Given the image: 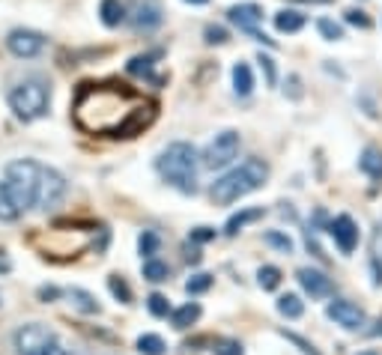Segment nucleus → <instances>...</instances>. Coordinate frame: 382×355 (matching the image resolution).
Returning <instances> with one entry per match:
<instances>
[{
    "label": "nucleus",
    "instance_id": "8",
    "mask_svg": "<svg viewBox=\"0 0 382 355\" xmlns=\"http://www.w3.org/2000/svg\"><path fill=\"white\" fill-rule=\"evenodd\" d=\"M66 194V179H63L54 168H42V179H39V197H36V206L51 212L54 206Z\"/></svg>",
    "mask_w": 382,
    "mask_h": 355
},
{
    "label": "nucleus",
    "instance_id": "40",
    "mask_svg": "<svg viewBox=\"0 0 382 355\" xmlns=\"http://www.w3.org/2000/svg\"><path fill=\"white\" fill-rule=\"evenodd\" d=\"M287 84H290V96H293V99L302 96V90H299V87H302V81H299V75H290Z\"/></svg>",
    "mask_w": 382,
    "mask_h": 355
},
{
    "label": "nucleus",
    "instance_id": "43",
    "mask_svg": "<svg viewBox=\"0 0 382 355\" xmlns=\"http://www.w3.org/2000/svg\"><path fill=\"white\" fill-rule=\"evenodd\" d=\"M370 334H376V338H382V320L376 323V329H374V332H370Z\"/></svg>",
    "mask_w": 382,
    "mask_h": 355
},
{
    "label": "nucleus",
    "instance_id": "15",
    "mask_svg": "<svg viewBox=\"0 0 382 355\" xmlns=\"http://www.w3.org/2000/svg\"><path fill=\"white\" fill-rule=\"evenodd\" d=\"M99 15H102L105 27H120L125 21V3H123V0H102Z\"/></svg>",
    "mask_w": 382,
    "mask_h": 355
},
{
    "label": "nucleus",
    "instance_id": "19",
    "mask_svg": "<svg viewBox=\"0 0 382 355\" xmlns=\"http://www.w3.org/2000/svg\"><path fill=\"white\" fill-rule=\"evenodd\" d=\"M233 90H236V96H251L254 75H251L248 63H236V66H233Z\"/></svg>",
    "mask_w": 382,
    "mask_h": 355
},
{
    "label": "nucleus",
    "instance_id": "24",
    "mask_svg": "<svg viewBox=\"0 0 382 355\" xmlns=\"http://www.w3.org/2000/svg\"><path fill=\"white\" fill-rule=\"evenodd\" d=\"M168 275H170L168 263H161L156 257H150L147 263H143V278L152 281V284H161V281H168Z\"/></svg>",
    "mask_w": 382,
    "mask_h": 355
},
{
    "label": "nucleus",
    "instance_id": "38",
    "mask_svg": "<svg viewBox=\"0 0 382 355\" xmlns=\"http://www.w3.org/2000/svg\"><path fill=\"white\" fill-rule=\"evenodd\" d=\"M209 239H215L212 227H194V230H191V242H209Z\"/></svg>",
    "mask_w": 382,
    "mask_h": 355
},
{
    "label": "nucleus",
    "instance_id": "25",
    "mask_svg": "<svg viewBox=\"0 0 382 355\" xmlns=\"http://www.w3.org/2000/svg\"><path fill=\"white\" fill-rule=\"evenodd\" d=\"M138 349L143 352V355H165V341L159 338V334H141L138 338Z\"/></svg>",
    "mask_w": 382,
    "mask_h": 355
},
{
    "label": "nucleus",
    "instance_id": "41",
    "mask_svg": "<svg viewBox=\"0 0 382 355\" xmlns=\"http://www.w3.org/2000/svg\"><path fill=\"white\" fill-rule=\"evenodd\" d=\"M42 355H69V349H66V347H60V343H57V341H54V343H51V347H48V349H45Z\"/></svg>",
    "mask_w": 382,
    "mask_h": 355
},
{
    "label": "nucleus",
    "instance_id": "27",
    "mask_svg": "<svg viewBox=\"0 0 382 355\" xmlns=\"http://www.w3.org/2000/svg\"><path fill=\"white\" fill-rule=\"evenodd\" d=\"M257 281H260L263 290H278V284H281V269L278 266H263L257 272Z\"/></svg>",
    "mask_w": 382,
    "mask_h": 355
},
{
    "label": "nucleus",
    "instance_id": "44",
    "mask_svg": "<svg viewBox=\"0 0 382 355\" xmlns=\"http://www.w3.org/2000/svg\"><path fill=\"white\" fill-rule=\"evenodd\" d=\"M185 3H191V6H203V3H209V0H185Z\"/></svg>",
    "mask_w": 382,
    "mask_h": 355
},
{
    "label": "nucleus",
    "instance_id": "39",
    "mask_svg": "<svg viewBox=\"0 0 382 355\" xmlns=\"http://www.w3.org/2000/svg\"><path fill=\"white\" fill-rule=\"evenodd\" d=\"M370 254H374V260H382V224L374 230V239H370Z\"/></svg>",
    "mask_w": 382,
    "mask_h": 355
},
{
    "label": "nucleus",
    "instance_id": "28",
    "mask_svg": "<svg viewBox=\"0 0 382 355\" xmlns=\"http://www.w3.org/2000/svg\"><path fill=\"white\" fill-rule=\"evenodd\" d=\"M138 248H141V257H152V254L159 251V233L156 230H143L141 239H138Z\"/></svg>",
    "mask_w": 382,
    "mask_h": 355
},
{
    "label": "nucleus",
    "instance_id": "36",
    "mask_svg": "<svg viewBox=\"0 0 382 355\" xmlns=\"http://www.w3.org/2000/svg\"><path fill=\"white\" fill-rule=\"evenodd\" d=\"M343 18H347V24H356V27H370V18H368V12H361V9H347L343 12Z\"/></svg>",
    "mask_w": 382,
    "mask_h": 355
},
{
    "label": "nucleus",
    "instance_id": "3",
    "mask_svg": "<svg viewBox=\"0 0 382 355\" xmlns=\"http://www.w3.org/2000/svg\"><path fill=\"white\" fill-rule=\"evenodd\" d=\"M39 179H42V168L30 159H18L6 165L3 182H0V197L9 200L18 212L36 206V197H39Z\"/></svg>",
    "mask_w": 382,
    "mask_h": 355
},
{
    "label": "nucleus",
    "instance_id": "22",
    "mask_svg": "<svg viewBox=\"0 0 382 355\" xmlns=\"http://www.w3.org/2000/svg\"><path fill=\"white\" fill-rule=\"evenodd\" d=\"M69 298H72V305H75L81 314H99V302L87 293V290H78V287L69 290Z\"/></svg>",
    "mask_w": 382,
    "mask_h": 355
},
{
    "label": "nucleus",
    "instance_id": "14",
    "mask_svg": "<svg viewBox=\"0 0 382 355\" xmlns=\"http://www.w3.org/2000/svg\"><path fill=\"white\" fill-rule=\"evenodd\" d=\"M332 236H334V242H338V248L343 251V254H352L356 251V245H359V227H356V221H352L350 215H338L332 221Z\"/></svg>",
    "mask_w": 382,
    "mask_h": 355
},
{
    "label": "nucleus",
    "instance_id": "35",
    "mask_svg": "<svg viewBox=\"0 0 382 355\" xmlns=\"http://www.w3.org/2000/svg\"><path fill=\"white\" fill-rule=\"evenodd\" d=\"M215 355H245L239 341H215Z\"/></svg>",
    "mask_w": 382,
    "mask_h": 355
},
{
    "label": "nucleus",
    "instance_id": "34",
    "mask_svg": "<svg viewBox=\"0 0 382 355\" xmlns=\"http://www.w3.org/2000/svg\"><path fill=\"white\" fill-rule=\"evenodd\" d=\"M203 36H206V42H209V45H224L227 39H230L221 24H209L206 30H203Z\"/></svg>",
    "mask_w": 382,
    "mask_h": 355
},
{
    "label": "nucleus",
    "instance_id": "30",
    "mask_svg": "<svg viewBox=\"0 0 382 355\" xmlns=\"http://www.w3.org/2000/svg\"><path fill=\"white\" fill-rule=\"evenodd\" d=\"M108 287H111V293H114L117 298H120L123 305H129V302H132V290H129V284H125V281H123L120 275H111V278H108Z\"/></svg>",
    "mask_w": 382,
    "mask_h": 355
},
{
    "label": "nucleus",
    "instance_id": "26",
    "mask_svg": "<svg viewBox=\"0 0 382 355\" xmlns=\"http://www.w3.org/2000/svg\"><path fill=\"white\" fill-rule=\"evenodd\" d=\"M316 30H320L323 39H329V42L343 39V27L338 21H332V18H320V21H316Z\"/></svg>",
    "mask_w": 382,
    "mask_h": 355
},
{
    "label": "nucleus",
    "instance_id": "32",
    "mask_svg": "<svg viewBox=\"0 0 382 355\" xmlns=\"http://www.w3.org/2000/svg\"><path fill=\"white\" fill-rule=\"evenodd\" d=\"M209 287H212V275H194V278H188V281H185V290H188L191 296L206 293Z\"/></svg>",
    "mask_w": 382,
    "mask_h": 355
},
{
    "label": "nucleus",
    "instance_id": "20",
    "mask_svg": "<svg viewBox=\"0 0 382 355\" xmlns=\"http://www.w3.org/2000/svg\"><path fill=\"white\" fill-rule=\"evenodd\" d=\"M278 311H281V316H287V320H299V316L305 314V302L296 293H287L278 298Z\"/></svg>",
    "mask_w": 382,
    "mask_h": 355
},
{
    "label": "nucleus",
    "instance_id": "6",
    "mask_svg": "<svg viewBox=\"0 0 382 355\" xmlns=\"http://www.w3.org/2000/svg\"><path fill=\"white\" fill-rule=\"evenodd\" d=\"M239 143H242V138H239V132H233V129H224L221 134H215V141L203 150V168L206 170L227 168L239 156Z\"/></svg>",
    "mask_w": 382,
    "mask_h": 355
},
{
    "label": "nucleus",
    "instance_id": "18",
    "mask_svg": "<svg viewBox=\"0 0 382 355\" xmlns=\"http://www.w3.org/2000/svg\"><path fill=\"white\" fill-rule=\"evenodd\" d=\"M200 320V305L197 302H188L183 307H177L174 314H170V323H174V329H191Z\"/></svg>",
    "mask_w": 382,
    "mask_h": 355
},
{
    "label": "nucleus",
    "instance_id": "37",
    "mask_svg": "<svg viewBox=\"0 0 382 355\" xmlns=\"http://www.w3.org/2000/svg\"><path fill=\"white\" fill-rule=\"evenodd\" d=\"M284 338H287L290 343H296V347L302 349L305 355H320V352H316V349H314V347H311V343H308L305 338H299V334H287V332H284Z\"/></svg>",
    "mask_w": 382,
    "mask_h": 355
},
{
    "label": "nucleus",
    "instance_id": "9",
    "mask_svg": "<svg viewBox=\"0 0 382 355\" xmlns=\"http://www.w3.org/2000/svg\"><path fill=\"white\" fill-rule=\"evenodd\" d=\"M132 27L138 33H150L156 30V27H161V21H165V12H161V3L159 0H134L132 3V15H129Z\"/></svg>",
    "mask_w": 382,
    "mask_h": 355
},
{
    "label": "nucleus",
    "instance_id": "21",
    "mask_svg": "<svg viewBox=\"0 0 382 355\" xmlns=\"http://www.w3.org/2000/svg\"><path fill=\"white\" fill-rule=\"evenodd\" d=\"M257 218H263V209H245V212H239V215H233L230 221H227V227H224V233L227 236H236L242 230L245 224H251V221H257Z\"/></svg>",
    "mask_w": 382,
    "mask_h": 355
},
{
    "label": "nucleus",
    "instance_id": "2",
    "mask_svg": "<svg viewBox=\"0 0 382 355\" xmlns=\"http://www.w3.org/2000/svg\"><path fill=\"white\" fill-rule=\"evenodd\" d=\"M266 179H269V165L263 159H248V161H242L239 168H233V170H227V174L221 179H215L212 182V203L218 206H227V203H236L239 197L245 194H251V191H257L266 185Z\"/></svg>",
    "mask_w": 382,
    "mask_h": 355
},
{
    "label": "nucleus",
    "instance_id": "11",
    "mask_svg": "<svg viewBox=\"0 0 382 355\" xmlns=\"http://www.w3.org/2000/svg\"><path fill=\"white\" fill-rule=\"evenodd\" d=\"M325 314H329V320H334V323L341 325V329H347V332H359L361 325L368 323L365 311H361L359 305L347 302V298H334V302L325 307Z\"/></svg>",
    "mask_w": 382,
    "mask_h": 355
},
{
    "label": "nucleus",
    "instance_id": "33",
    "mask_svg": "<svg viewBox=\"0 0 382 355\" xmlns=\"http://www.w3.org/2000/svg\"><path fill=\"white\" fill-rule=\"evenodd\" d=\"M257 63H260V69L266 72V84L269 87H275L278 84V72H275V60L269 57V54H257Z\"/></svg>",
    "mask_w": 382,
    "mask_h": 355
},
{
    "label": "nucleus",
    "instance_id": "31",
    "mask_svg": "<svg viewBox=\"0 0 382 355\" xmlns=\"http://www.w3.org/2000/svg\"><path fill=\"white\" fill-rule=\"evenodd\" d=\"M147 307H150L152 316H168V314H170V305H168V298L161 296V293H152V296L147 298Z\"/></svg>",
    "mask_w": 382,
    "mask_h": 355
},
{
    "label": "nucleus",
    "instance_id": "4",
    "mask_svg": "<svg viewBox=\"0 0 382 355\" xmlns=\"http://www.w3.org/2000/svg\"><path fill=\"white\" fill-rule=\"evenodd\" d=\"M159 174L165 176L177 191L183 194H194L197 191V150L185 141H177L156 159Z\"/></svg>",
    "mask_w": 382,
    "mask_h": 355
},
{
    "label": "nucleus",
    "instance_id": "29",
    "mask_svg": "<svg viewBox=\"0 0 382 355\" xmlns=\"http://www.w3.org/2000/svg\"><path fill=\"white\" fill-rule=\"evenodd\" d=\"M263 239H266L272 248H278L281 254H293V239H290V236H284V233H278V230H269L266 236H263Z\"/></svg>",
    "mask_w": 382,
    "mask_h": 355
},
{
    "label": "nucleus",
    "instance_id": "12",
    "mask_svg": "<svg viewBox=\"0 0 382 355\" xmlns=\"http://www.w3.org/2000/svg\"><path fill=\"white\" fill-rule=\"evenodd\" d=\"M296 278H299V284L305 287V293L311 296V298H329L334 293V287H332V278H325L320 269H299L296 272Z\"/></svg>",
    "mask_w": 382,
    "mask_h": 355
},
{
    "label": "nucleus",
    "instance_id": "5",
    "mask_svg": "<svg viewBox=\"0 0 382 355\" xmlns=\"http://www.w3.org/2000/svg\"><path fill=\"white\" fill-rule=\"evenodd\" d=\"M48 105H51V84L45 78H24L21 84H15L9 90V108L24 123L45 116L48 114Z\"/></svg>",
    "mask_w": 382,
    "mask_h": 355
},
{
    "label": "nucleus",
    "instance_id": "1",
    "mask_svg": "<svg viewBox=\"0 0 382 355\" xmlns=\"http://www.w3.org/2000/svg\"><path fill=\"white\" fill-rule=\"evenodd\" d=\"M75 125L87 134L102 138H132L156 120V105L147 102L138 90L120 81L81 84L72 102Z\"/></svg>",
    "mask_w": 382,
    "mask_h": 355
},
{
    "label": "nucleus",
    "instance_id": "10",
    "mask_svg": "<svg viewBox=\"0 0 382 355\" xmlns=\"http://www.w3.org/2000/svg\"><path fill=\"white\" fill-rule=\"evenodd\" d=\"M6 48L12 51L15 57L30 60L45 48V36L36 33V30H24V27H18V30H12L6 36Z\"/></svg>",
    "mask_w": 382,
    "mask_h": 355
},
{
    "label": "nucleus",
    "instance_id": "13",
    "mask_svg": "<svg viewBox=\"0 0 382 355\" xmlns=\"http://www.w3.org/2000/svg\"><path fill=\"white\" fill-rule=\"evenodd\" d=\"M227 18H230L242 33H254L257 24L263 21V6L260 3H236L227 9Z\"/></svg>",
    "mask_w": 382,
    "mask_h": 355
},
{
    "label": "nucleus",
    "instance_id": "17",
    "mask_svg": "<svg viewBox=\"0 0 382 355\" xmlns=\"http://www.w3.org/2000/svg\"><path fill=\"white\" fill-rule=\"evenodd\" d=\"M359 168L365 170V174L370 176V179H382V150H376V147H368L365 152H361V159H359Z\"/></svg>",
    "mask_w": 382,
    "mask_h": 355
},
{
    "label": "nucleus",
    "instance_id": "42",
    "mask_svg": "<svg viewBox=\"0 0 382 355\" xmlns=\"http://www.w3.org/2000/svg\"><path fill=\"white\" fill-rule=\"evenodd\" d=\"M296 3H332V0H296Z\"/></svg>",
    "mask_w": 382,
    "mask_h": 355
},
{
    "label": "nucleus",
    "instance_id": "16",
    "mask_svg": "<svg viewBox=\"0 0 382 355\" xmlns=\"http://www.w3.org/2000/svg\"><path fill=\"white\" fill-rule=\"evenodd\" d=\"M275 27L281 33H299L305 27V15L299 9H281L275 15Z\"/></svg>",
    "mask_w": 382,
    "mask_h": 355
},
{
    "label": "nucleus",
    "instance_id": "7",
    "mask_svg": "<svg viewBox=\"0 0 382 355\" xmlns=\"http://www.w3.org/2000/svg\"><path fill=\"white\" fill-rule=\"evenodd\" d=\"M54 341H57V334H54L48 325H42V323L21 325V329L12 334V343H15L18 355H42Z\"/></svg>",
    "mask_w": 382,
    "mask_h": 355
},
{
    "label": "nucleus",
    "instance_id": "23",
    "mask_svg": "<svg viewBox=\"0 0 382 355\" xmlns=\"http://www.w3.org/2000/svg\"><path fill=\"white\" fill-rule=\"evenodd\" d=\"M125 69H129V75H138V78H150V81H156V78H152V54H138V57H132Z\"/></svg>",
    "mask_w": 382,
    "mask_h": 355
},
{
    "label": "nucleus",
    "instance_id": "45",
    "mask_svg": "<svg viewBox=\"0 0 382 355\" xmlns=\"http://www.w3.org/2000/svg\"><path fill=\"white\" fill-rule=\"evenodd\" d=\"M361 355H376V352H361Z\"/></svg>",
    "mask_w": 382,
    "mask_h": 355
}]
</instances>
